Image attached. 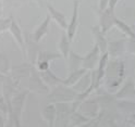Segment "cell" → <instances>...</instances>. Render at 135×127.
<instances>
[{
	"mask_svg": "<svg viewBox=\"0 0 135 127\" xmlns=\"http://www.w3.org/2000/svg\"><path fill=\"white\" fill-rule=\"evenodd\" d=\"M50 19H51L50 16H47V18L39 24V26L35 29V32H34L33 36H34V40H35L36 42L40 41L41 39L46 36V34L48 32L49 24H50Z\"/></svg>",
	"mask_w": 135,
	"mask_h": 127,
	"instance_id": "cell-5",
	"label": "cell"
},
{
	"mask_svg": "<svg viewBox=\"0 0 135 127\" xmlns=\"http://www.w3.org/2000/svg\"><path fill=\"white\" fill-rule=\"evenodd\" d=\"M109 4V0H100V10H105Z\"/></svg>",
	"mask_w": 135,
	"mask_h": 127,
	"instance_id": "cell-13",
	"label": "cell"
},
{
	"mask_svg": "<svg viewBox=\"0 0 135 127\" xmlns=\"http://www.w3.org/2000/svg\"><path fill=\"white\" fill-rule=\"evenodd\" d=\"M66 48H68V42H66V39L63 37L62 41H61V50L63 51L64 55H66Z\"/></svg>",
	"mask_w": 135,
	"mask_h": 127,
	"instance_id": "cell-12",
	"label": "cell"
},
{
	"mask_svg": "<svg viewBox=\"0 0 135 127\" xmlns=\"http://www.w3.org/2000/svg\"><path fill=\"white\" fill-rule=\"evenodd\" d=\"M79 1L75 0L74 1V10H73V16L71 20V24L70 26H68V35L69 38L72 39L74 36V33L76 31V26H78V14H79Z\"/></svg>",
	"mask_w": 135,
	"mask_h": 127,
	"instance_id": "cell-6",
	"label": "cell"
},
{
	"mask_svg": "<svg viewBox=\"0 0 135 127\" xmlns=\"http://www.w3.org/2000/svg\"><path fill=\"white\" fill-rule=\"evenodd\" d=\"M118 1H119V0H109V9L113 10L115 4L118 3Z\"/></svg>",
	"mask_w": 135,
	"mask_h": 127,
	"instance_id": "cell-14",
	"label": "cell"
},
{
	"mask_svg": "<svg viewBox=\"0 0 135 127\" xmlns=\"http://www.w3.org/2000/svg\"><path fill=\"white\" fill-rule=\"evenodd\" d=\"M35 1L39 4V6H43V2H44V0H35Z\"/></svg>",
	"mask_w": 135,
	"mask_h": 127,
	"instance_id": "cell-18",
	"label": "cell"
},
{
	"mask_svg": "<svg viewBox=\"0 0 135 127\" xmlns=\"http://www.w3.org/2000/svg\"><path fill=\"white\" fill-rule=\"evenodd\" d=\"M9 32H10V34L12 35L13 39L15 40L16 45L19 46L22 54L25 57V55H26V46H25V40H24V37H23V33H22V29L20 27L19 23L16 22V20L13 18V16L11 18V23H10Z\"/></svg>",
	"mask_w": 135,
	"mask_h": 127,
	"instance_id": "cell-1",
	"label": "cell"
},
{
	"mask_svg": "<svg viewBox=\"0 0 135 127\" xmlns=\"http://www.w3.org/2000/svg\"><path fill=\"white\" fill-rule=\"evenodd\" d=\"M0 127H4V117L0 115Z\"/></svg>",
	"mask_w": 135,
	"mask_h": 127,
	"instance_id": "cell-17",
	"label": "cell"
},
{
	"mask_svg": "<svg viewBox=\"0 0 135 127\" xmlns=\"http://www.w3.org/2000/svg\"><path fill=\"white\" fill-rule=\"evenodd\" d=\"M11 61L8 58V55L3 52H0V74L2 75H9L11 71Z\"/></svg>",
	"mask_w": 135,
	"mask_h": 127,
	"instance_id": "cell-7",
	"label": "cell"
},
{
	"mask_svg": "<svg viewBox=\"0 0 135 127\" xmlns=\"http://www.w3.org/2000/svg\"><path fill=\"white\" fill-rule=\"evenodd\" d=\"M28 88L30 90L32 91H36V92H40V94H43V92H46L47 91V88L44 84V80L41 79L40 76L35 72L33 71L31 72V75L28 76Z\"/></svg>",
	"mask_w": 135,
	"mask_h": 127,
	"instance_id": "cell-3",
	"label": "cell"
},
{
	"mask_svg": "<svg viewBox=\"0 0 135 127\" xmlns=\"http://www.w3.org/2000/svg\"><path fill=\"white\" fill-rule=\"evenodd\" d=\"M56 58H59L58 54H54L49 51H43L38 54V59L37 61H45V62H49L50 60H52V59H56Z\"/></svg>",
	"mask_w": 135,
	"mask_h": 127,
	"instance_id": "cell-10",
	"label": "cell"
},
{
	"mask_svg": "<svg viewBox=\"0 0 135 127\" xmlns=\"http://www.w3.org/2000/svg\"><path fill=\"white\" fill-rule=\"evenodd\" d=\"M0 115H1V113H0Z\"/></svg>",
	"mask_w": 135,
	"mask_h": 127,
	"instance_id": "cell-19",
	"label": "cell"
},
{
	"mask_svg": "<svg viewBox=\"0 0 135 127\" xmlns=\"http://www.w3.org/2000/svg\"><path fill=\"white\" fill-rule=\"evenodd\" d=\"M11 18L12 16H8V18H3V16H0V35L2 33L9 31L10 27V23H11Z\"/></svg>",
	"mask_w": 135,
	"mask_h": 127,
	"instance_id": "cell-8",
	"label": "cell"
},
{
	"mask_svg": "<svg viewBox=\"0 0 135 127\" xmlns=\"http://www.w3.org/2000/svg\"><path fill=\"white\" fill-rule=\"evenodd\" d=\"M46 6H47L48 12H49V14H50V18H52L60 27H62V28H68V24H66V20H65L64 14H62L61 12H59L58 10H56L51 4L47 3Z\"/></svg>",
	"mask_w": 135,
	"mask_h": 127,
	"instance_id": "cell-4",
	"label": "cell"
},
{
	"mask_svg": "<svg viewBox=\"0 0 135 127\" xmlns=\"http://www.w3.org/2000/svg\"><path fill=\"white\" fill-rule=\"evenodd\" d=\"M0 113L3 117H8L9 114V103L7 102L2 95H0Z\"/></svg>",
	"mask_w": 135,
	"mask_h": 127,
	"instance_id": "cell-9",
	"label": "cell"
},
{
	"mask_svg": "<svg viewBox=\"0 0 135 127\" xmlns=\"http://www.w3.org/2000/svg\"><path fill=\"white\" fill-rule=\"evenodd\" d=\"M1 1L3 3V7H16L27 0H1Z\"/></svg>",
	"mask_w": 135,
	"mask_h": 127,
	"instance_id": "cell-11",
	"label": "cell"
},
{
	"mask_svg": "<svg viewBox=\"0 0 135 127\" xmlns=\"http://www.w3.org/2000/svg\"><path fill=\"white\" fill-rule=\"evenodd\" d=\"M32 72V67L28 63H21V64H15L11 66L10 71V76L16 82H20L21 79L28 77Z\"/></svg>",
	"mask_w": 135,
	"mask_h": 127,
	"instance_id": "cell-2",
	"label": "cell"
},
{
	"mask_svg": "<svg viewBox=\"0 0 135 127\" xmlns=\"http://www.w3.org/2000/svg\"><path fill=\"white\" fill-rule=\"evenodd\" d=\"M6 78V75H2L0 74V95L2 94V84H3V80Z\"/></svg>",
	"mask_w": 135,
	"mask_h": 127,
	"instance_id": "cell-15",
	"label": "cell"
},
{
	"mask_svg": "<svg viewBox=\"0 0 135 127\" xmlns=\"http://www.w3.org/2000/svg\"><path fill=\"white\" fill-rule=\"evenodd\" d=\"M3 9H4L3 3H2L1 0H0V16H2V15H3Z\"/></svg>",
	"mask_w": 135,
	"mask_h": 127,
	"instance_id": "cell-16",
	"label": "cell"
}]
</instances>
